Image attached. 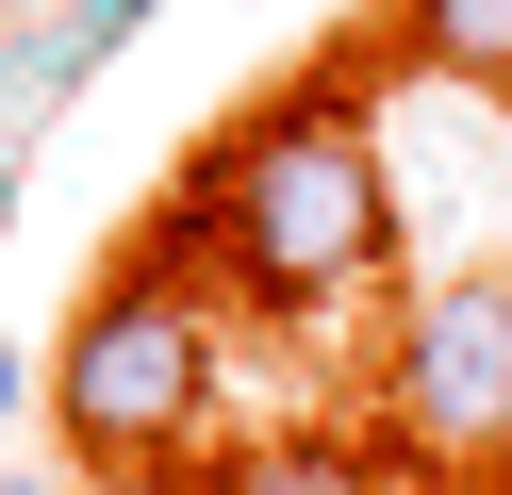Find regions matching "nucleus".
I'll return each instance as SVG.
<instances>
[{
	"mask_svg": "<svg viewBox=\"0 0 512 495\" xmlns=\"http://www.w3.org/2000/svg\"><path fill=\"white\" fill-rule=\"evenodd\" d=\"M397 50L430 66V83L512 99V0H397Z\"/></svg>",
	"mask_w": 512,
	"mask_h": 495,
	"instance_id": "obj_5",
	"label": "nucleus"
},
{
	"mask_svg": "<svg viewBox=\"0 0 512 495\" xmlns=\"http://www.w3.org/2000/svg\"><path fill=\"white\" fill-rule=\"evenodd\" d=\"M380 413L413 446H512V264H463L397 314L380 347Z\"/></svg>",
	"mask_w": 512,
	"mask_h": 495,
	"instance_id": "obj_3",
	"label": "nucleus"
},
{
	"mask_svg": "<svg viewBox=\"0 0 512 495\" xmlns=\"http://www.w3.org/2000/svg\"><path fill=\"white\" fill-rule=\"evenodd\" d=\"M0 231H17V149H0Z\"/></svg>",
	"mask_w": 512,
	"mask_h": 495,
	"instance_id": "obj_8",
	"label": "nucleus"
},
{
	"mask_svg": "<svg viewBox=\"0 0 512 495\" xmlns=\"http://www.w3.org/2000/svg\"><path fill=\"white\" fill-rule=\"evenodd\" d=\"M34 396H50V363H34V347H0V429L34 413Z\"/></svg>",
	"mask_w": 512,
	"mask_h": 495,
	"instance_id": "obj_7",
	"label": "nucleus"
},
{
	"mask_svg": "<svg viewBox=\"0 0 512 495\" xmlns=\"http://www.w3.org/2000/svg\"><path fill=\"white\" fill-rule=\"evenodd\" d=\"M215 363H232V347H215V297H182V281H149V264H116V281L50 330V446H67L83 479H149V462L199 446Z\"/></svg>",
	"mask_w": 512,
	"mask_h": 495,
	"instance_id": "obj_2",
	"label": "nucleus"
},
{
	"mask_svg": "<svg viewBox=\"0 0 512 495\" xmlns=\"http://www.w3.org/2000/svg\"><path fill=\"white\" fill-rule=\"evenodd\" d=\"M149 17H166V0H17V17H0V149H34Z\"/></svg>",
	"mask_w": 512,
	"mask_h": 495,
	"instance_id": "obj_4",
	"label": "nucleus"
},
{
	"mask_svg": "<svg viewBox=\"0 0 512 495\" xmlns=\"http://www.w3.org/2000/svg\"><path fill=\"white\" fill-rule=\"evenodd\" d=\"M199 495H380V462H364V446H314V429H281V446H232Z\"/></svg>",
	"mask_w": 512,
	"mask_h": 495,
	"instance_id": "obj_6",
	"label": "nucleus"
},
{
	"mask_svg": "<svg viewBox=\"0 0 512 495\" xmlns=\"http://www.w3.org/2000/svg\"><path fill=\"white\" fill-rule=\"evenodd\" d=\"M199 198H215V297H248V314H331L397 264V165L347 83L232 116L199 149Z\"/></svg>",
	"mask_w": 512,
	"mask_h": 495,
	"instance_id": "obj_1",
	"label": "nucleus"
},
{
	"mask_svg": "<svg viewBox=\"0 0 512 495\" xmlns=\"http://www.w3.org/2000/svg\"><path fill=\"white\" fill-rule=\"evenodd\" d=\"M0 495H50V479H0Z\"/></svg>",
	"mask_w": 512,
	"mask_h": 495,
	"instance_id": "obj_9",
	"label": "nucleus"
}]
</instances>
